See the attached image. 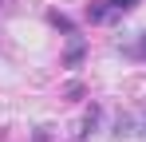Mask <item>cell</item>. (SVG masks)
<instances>
[{
  "instance_id": "cell-1",
  "label": "cell",
  "mask_w": 146,
  "mask_h": 142,
  "mask_svg": "<svg viewBox=\"0 0 146 142\" xmlns=\"http://www.w3.org/2000/svg\"><path fill=\"white\" fill-rule=\"evenodd\" d=\"M134 4H138V0H103V4H99V8H91L87 16H91V24H103V20H111L115 12H130Z\"/></svg>"
},
{
  "instance_id": "cell-2",
  "label": "cell",
  "mask_w": 146,
  "mask_h": 142,
  "mask_svg": "<svg viewBox=\"0 0 146 142\" xmlns=\"http://www.w3.org/2000/svg\"><path fill=\"white\" fill-rule=\"evenodd\" d=\"M48 20L55 24V28H59V32H75V28H71V20H67V16H59V12H51Z\"/></svg>"
},
{
  "instance_id": "cell-3",
  "label": "cell",
  "mask_w": 146,
  "mask_h": 142,
  "mask_svg": "<svg viewBox=\"0 0 146 142\" xmlns=\"http://www.w3.org/2000/svg\"><path fill=\"white\" fill-rule=\"evenodd\" d=\"M79 59H83V44H75L71 51H67V67H75V63H79Z\"/></svg>"
},
{
  "instance_id": "cell-4",
  "label": "cell",
  "mask_w": 146,
  "mask_h": 142,
  "mask_svg": "<svg viewBox=\"0 0 146 142\" xmlns=\"http://www.w3.org/2000/svg\"><path fill=\"white\" fill-rule=\"evenodd\" d=\"M130 55H146V32H142V44L134 47V51H130Z\"/></svg>"
}]
</instances>
